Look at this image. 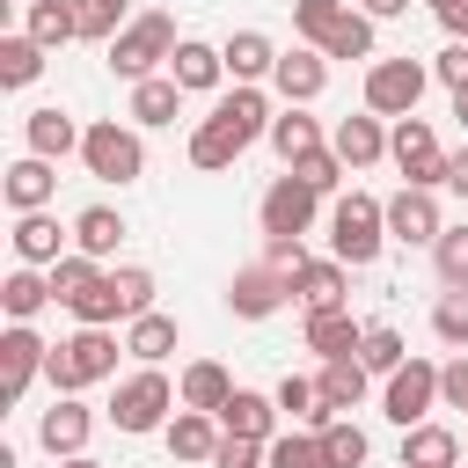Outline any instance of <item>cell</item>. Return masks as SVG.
<instances>
[{"label":"cell","mask_w":468,"mask_h":468,"mask_svg":"<svg viewBox=\"0 0 468 468\" xmlns=\"http://www.w3.org/2000/svg\"><path fill=\"white\" fill-rule=\"evenodd\" d=\"M0 190H7L15 219H22V212H44V205H51V190H58V168H51L44 154H22V161L7 168V183H0Z\"/></svg>","instance_id":"15"},{"label":"cell","mask_w":468,"mask_h":468,"mask_svg":"<svg viewBox=\"0 0 468 468\" xmlns=\"http://www.w3.org/2000/svg\"><path fill=\"white\" fill-rule=\"evenodd\" d=\"M322 402H329V417H351L366 402V366L358 358H322Z\"/></svg>","instance_id":"27"},{"label":"cell","mask_w":468,"mask_h":468,"mask_svg":"<svg viewBox=\"0 0 468 468\" xmlns=\"http://www.w3.org/2000/svg\"><path fill=\"white\" fill-rule=\"evenodd\" d=\"M358 366H366V373H402V366H410V351H402V336H395L388 322H373V329H366V344H358Z\"/></svg>","instance_id":"40"},{"label":"cell","mask_w":468,"mask_h":468,"mask_svg":"<svg viewBox=\"0 0 468 468\" xmlns=\"http://www.w3.org/2000/svg\"><path fill=\"white\" fill-rule=\"evenodd\" d=\"M431 329H439V344L468 351V285H446V292H439V307H431Z\"/></svg>","instance_id":"42"},{"label":"cell","mask_w":468,"mask_h":468,"mask_svg":"<svg viewBox=\"0 0 468 468\" xmlns=\"http://www.w3.org/2000/svg\"><path fill=\"white\" fill-rule=\"evenodd\" d=\"M402 7H410V0H358V15H366V22H388V15H402Z\"/></svg>","instance_id":"54"},{"label":"cell","mask_w":468,"mask_h":468,"mask_svg":"<svg viewBox=\"0 0 468 468\" xmlns=\"http://www.w3.org/2000/svg\"><path fill=\"white\" fill-rule=\"evenodd\" d=\"M29 37H37L44 51L73 44V37H80V15H73V0H29Z\"/></svg>","instance_id":"31"},{"label":"cell","mask_w":468,"mask_h":468,"mask_svg":"<svg viewBox=\"0 0 468 468\" xmlns=\"http://www.w3.org/2000/svg\"><path fill=\"white\" fill-rule=\"evenodd\" d=\"M446 190H453V197H468V146H461V154H446Z\"/></svg>","instance_id":"53"},{"label":"cell","mask_w":468,"mask_h":468,"mask_svg":"<svg viewBox=\"0 0 468 468\" xmlns=\"http://www.w3.org/2000/svg\"><path fill=\"white\" fill-rule=\"evenodd\" d=\"M322 58H373V22H366V15H344L336 37L322 44Z\"/></svg>","instance_id":"46"},{"label":"cell","mask_w":468,"mask_h":468,"mask_svg":"<svg viewBox=\"0 0 468 468\" xmlns=\"http://www.w3.org/2000/svg\"><path fill=\"white\" fill-rule=\"evenodd\" d=\"M263 461H271V468H329L314 431H278V439L263 446Z\"/></svg>","instance_id":"43"},{"label":"cell","mask_w":468,"mask_h":468,"mask_svg":"<svg viewBox=\"0 0 468 468\" xmlns=\"http://www.w3.org/2000/svg\"><path fill=\"white\" fill-rule=\"evenodd\" d=\"M271 80H278L285 102H314V95L329 88V58H322V51H278V73H271Z\"/></svg>","instance_id":"18"},{"label":"cell","mask_w":468,"mask_h":468,"mask_svg":"<svg viewBox=\"0 0 468 468\" xmlns=\"http://www.w3.org/2000/svg\"><path fill=\"white\" fill-rule=\"evenodd\" d=\"M117 278V300H124V322H139V314H154V271H139V263H124V271H110Z\"/></svg>","instance_id":"47"},{"label":"cell","mask_w":468,"mask_h":468,"mask_svg":"<svg viewBox=\"0 0 468 468\" xmlns=\"http://www.w3.org/2000/svg\"><path fill=\"white\" fill-rule=\"evenodd\" d=\"M285 292H292V278H285V271H271V263H249V271H234V285H227V307H234L241 322H263V314H278V307H285Z\"/></svg>","instance_id":"12"},{"label":"cell","mask_w":468,"mask_h":468,"mask_svg":"<svg viewBox=\"0 0 468 468\" xmlns=\"http://www.w3.org/2000/svg\"><path fill=\"white\" fill-rule=\"evenodd\" d=\"M453 461H461V439L446 424H417L402 439V468H453Z\"/></svg>","instance_id":"30"},{"label":"cell","mask_w":468,"mask_h":468,"mask_svg":"<svg viewBox=\"0 0 468 468\" xmlns=\"http://www.w3.org/2000/svg\"><path fill=\"white\" fill-rule=\"evenodd\" d=\"M176 44H183V37H176V22H168V15H132V22H124V37L110 44V73L139 88V80H154V66H161V58H176Z\"/></svg>","instance_id":"2"},{"label":"cell","mask_w":468,"mask_h":468,"mask_svg":"<svg viewBox=\"0 0 468 468\" xmlns=\"http://www.w3.org/2000/svg\"><path fill=\"white\" fill-rule=\"evenodd\" d=\"M176 402H183V395L168 388V373L146 366V373H132V380L117 388L110 424H117V431H168V410H176Z\"/></svg>","instance_id":"5"},{"label":"cell","mask_w":468,"mask_h":468,"mask_svg":"<svg viewBox=\"0 0 468 468\" xmlns=\"http://www.w3.org/2000/svg\"><path fill=\"white\" fill-rule=\"evenodd\" d=\"M388 234L395 241H410V249H431L439 234H446V219H439V190H395L388 197Z\"/></svg>","instance_id":"11"},{"label":"cell","mask_w":468,"mask_h":468,"mask_svg":"<svg viewBox=\"0 0 468 468\" xmlns=\"http://www.w3.org/2000/svg\"><path fill=\"white\" fill-rule=\"evenodd\" d=\"M58 468H102V461H88V453H73V461H58Z\"/></svg>","instance_id":"58"},{"label":"cell","mask_w":468,"mask_h":468,"mask_svg":"<svg viewBox=\"0 0 468 468\" xmlns=\"http://www.w3.org/2000/svg\"><path fill=\"white\" fill-rule=\"evenodd\" d=\"M44 300H51V278H37L29 263H22V271H7V285H0V307H7V322H29Z\"/></svg>","instance_id":"37"},{"label":"cell","mask_w":468,"mask_h":468,"mask_svg":"<svg viewBox=\"0 0 468 468\" xmlns=\"http://www.w3.org/2000/svg\"><path fill=\"white\" fill-rule=\"evenodd\" d=\"M292 300L307 307V314H336L344 307V263L329 256V263H300L292 271Z\"/></svg>","instance_id":"20"},{"label":"cell","mask_w":468,"mask_h":468,"mask_svg":"<svg viewBox=\"0 0 468 468\" xmlns=\"http://www.w3.org/2000/svg\"><path fill=\"white\" fill-rule=\"evenodd\" d=\"M219 424H227V439H256V446H271V439H278V395L234 388V402L219 410Z\"/></svg>","instance_id":"14"},{"label":"cell","mask_w":468,"mask_h":468,"mask_svg":"<svg viewBox=\"0 0 468 468\" xmlns=\"http://www.w3.org/2000/svg\"><path fill=\"white\" fill-rule=\"evenodd\" d=\"M256 461H263L256 439H219V453H212V468H256Z\"/></svg>","instance_id":"52"},{"label":"cell","mask_w":468,"mask_h":468,"mask_svg":"<svg viewBox=\"0 0 468 468\" xmlns=\"http://www.w3.org/2000/svg\"><path fill=\"white\" fill-rule=\"evenodd\" d=\"M431 402H439V366H431V358H410V366L388 373V388H380V410H388V424H402V431L431 424Z\"/></svg>","instance_id":"8"},{"label":"cell","mask_w":468,"mask_h":468,"mask_svg":"<svg viewBox=\"0 0 468 468\" xmlns=\"http://www.w3.org/2000/svg\"><path fill=\"white\" fill-rule=\"evenodd\" d=\"M358 344H366V329L336 307V314H307V351H322V358H358Z\"/></svg>","instance_id":"26"},{"label":"cell","mask_w":468,"mask_h":468,"mask_svg":"<svg viewBox=\"0 0 468 468\" xmlns=\"http://www.w3.org/2000/svg\"><path fill=\"white\" fill-rule=\"evenodd\" d=\"M73 241H80V256H117V241H124V212L88 205V212L73 219Z\"/></svg>","instance_id":"33"},{"label":"cell","mask_w":468,"mask_h":468,"mask_svg":"<svg viewBox=\"0 0 468 468\" xmlns=\"http://www.w3.org/2000/svg\"><path fill=\"white\" fill-rule=\"evenodd\" d=\"M380 241H388V205H373L366 190L336 197V212H329V249H336V263H373Z\"/></svg>","instance_id":"3"},{"label":"cell","mask_w":468,"mask_h":468,"mask_svg":"<svg viewBox=\"0 0 468 468\" xmlns=\"http://www.w3.org/2000/svg\"><path fill=\"white\" fill-rule=\"evenodd\" d=\"M453 124H461V132H468V88H461V95H453Z\"/></svg>","instance_id":"56"},{"label":"cell","mask_w":468,"mask_h":468,"mask_svg":"<svg viewBox=\"0 0 468 468\" xmlns=\"http://www.w3.org/2000/svg\"><path fill=\"white\" fill-rule=\"evenodd\" d=\"M219 58H227L234 88H256L263 73H278V51H271V37H263V29H234V37L219 44Z\"/></svg>","instance_id":"16"},{"label":"cell","mask_w":468,"mask_h":468,"mask_svg":"<svg viewBox=\"0 0 468 468\" xmlns=\"http://www.w3.org/2000/svg\"><path fill=\"white\" fill-rule=\"evenodd\" d=\"M219 73H227V58H219L212 44H197V37H183V44H176V58H168V80H176L183 95H197V88H219Z\"/></svg>","instance_id":"21"},{"label":"cell","mask_w":468,"mask_h":468,"mask_svg":"<svg viewBox=\"0 0 468 468\" xmlns=\"http://www.w3.org/2000/svg\"><path fill=\"white\" fill-rule=\"evenodd\" d=\"M44 278H51V300H66V307H73L80 292H95V278H102V271H95V256H58Z\"/></svg>","instance_id":"39"},{"label":"cell","mask_w":468,"mask_h":468,"mask_svg":"<svg viewBox=\"0 0 468 468\" xmlns=\"http://www.w3.org/2000/svg\"><path fill=\"white\" fill-rule=\"evenodd\" d=\"M212 117H219V124H227V132H234L241 146L271 132V102H263V88H234V95H227V102H219Z\"/></svg>","instance_id":"25"},{"label":"cell","mask_w":468,"mask_h":468,"mask_svg":"<svg viewBox=\"0 0 468 468\" xmlns=\"http://www.w3.org/2000/svg\"><path fill=\"white\" fill-rule=\"evenodd\" d=\"M329 146H336V161H344V168H373V161L388 154V132H380V117L366 110V117H336Z\"/></svg>","instance_id":"17"},{"label":"cell","mask_w":468,"mask_h":468,"mask_svg":"<svg viewBox=\"0 0 468 468\" xmlns=\"http://www.w3.org/2000/svg\"><path fill=\"white\" fill-rule=\"evenodd\" d=\"M431 256H439V278H446V285H468V227H446V234L431 241Z\"/></svg>","instance_id":"49"},{"label":"cell","mask_w":468,"mask_h":468,"mask_svg":"<svg viewBox=\"0 0 468 468\" xmlns=\"http://www.w3.org/2000/svg\"><path fill=\"white\" fill-rule=\"evenodd\" d=\"M278 417H292V431H322V424H336L329 402H322V380H300V373L278 380Z\"/></svg>","instance_id":"23"},{"label":"cell","mask_w":468,"mask_h":468,"mask_svg":"<svg viewBox=\"0 0 468 468\" xmlns=\"http://www.w3.org/2000/svg\"><path fill=\"white\" fill-rule=\"evenodd\" d=\"M168 453H176V461H212V453H219L212 417H205V410H176V417H168Z\"/></svg>","instance_id":"28"},{"label":"cell","mask_w":468,"mask_h":468,"mask_svg":"<svg viewBox=\"0 0 468 468\" xmlns=\"http://www.w3.org/2000/svg\"><path fill=\"white\" fill-rule=\"evenodd\" d=\"M314 227V190L300 183V176H278L271 190H263V234L271 241H300Z\"/></svg>","instance_id":"10"},{"label":"cell","mask_w":468,"mask_h":468,"mask_svg":"<svg viewBox=\"0 0 468 468\" xmlns=\"http://www.w3.org/2000/svg\"><path fill=\"white\" fill-rule=\"evenodd\" d=\"M88 431H95V417H88V402H73V395H58V402L44 410V424H37V439H44L51 461H73V453L88 446Z\"/></svg>","instance_id":"13"},{"label":"cell","mask_w":468,"mask_h":468,"mask_svg":"<svg viewBox=\"0 0 468 468\" xmlns=\"http://www.w3.org/2000/svg\"><path fill=\"white\" fill-rule=\"evenodd\" d=\"M73 314H80V329H110V322L124 314V300H117V278H95V292H80V300H73Z\"/></svg>","instance_id":"45"},{"label":"cell","mask_w":468,"mask_h":468,"mask_svg":"<svg viewBox=\"0 0 468 468\" xmlns=\"http://www.w3.org/2000/svg\"><path fill=\"white\" fill-rule=\"evenodd\" d=\"M176 110H183V88L168 80V73H154V80H139L132 88V124H176Z\"/></svg>","instance_id":"29"},{"label":"cell","mask_w":468,"mask_h":468,"mask_svg":"<svg viewBox=\"0 0 468 468\" xmlns=\"http://www.w3.org/2000/svg\"><path fill=\"white\" fill-rule=\"evenodd\" d=\"M22 139H29V154H44V161H66V154H73V146H80L88 132H80V124H73V117H66V110L51 102V110H29Z\"/></svg>","instance_id":"19"},{"label":"cell","mask_w":468,"mask_h":468,"mask_svg":"<svg viewBox=\"0 0 468 468\" xmlns=\"http://www.w3.org/2000/svg\"><path fill=\"white\" fill-rule=\"evenodd\" d=\"M424 66L417 58H373L366 66V110L373 117H417V95H424Z\"/></svg>","instance_id":"7"},{"label":"cell","mask_w":468,"mask_h":468,"mask_svg":"<svg viewBox=\"0 0 468 468\" xmlns=\"http://www.w3.org/2000/svg\"><path fill=\"white\" fill-rule=\"evenodd\" d=\"M37 73H44V44H37L29 29L0 37V80H7V88H29Z\"/></svg>","instance_id":"35"},{"label":"cell","mask_w":468,"mask_h":468,"mask_svg":"<svg viewBox=\"0 0 468 468\" xmlns=\"http://www.w3.org/2000/svg\"><path fill=\"white\" fill-rule=\"evenodd\" d=\"M124 351H132L139 366H161V358L176 351V314H139V322L124 329Z\"/></svg>","instance_id":"34"},{"label":"cell","mask_w":468,"mask_h":468,"mask_svg":"<svg viewBox=\"0 0 468 468\" xmlns=\"http://www.w3.org/2000/svg\"><path fill=\"white\" fill-rule=\"evenodd\" d=\"M314 439H322V461H329V468H358V461H366V431H358L351 417H336V424H322Z\"/></svg>","instance_id":"41"},{"label":"cell","mask_w":468,"mask_h":468,"mask_svg":"<svg viewBox=\"0 0 468 468\" xmlns=\"http://www.w3.org/2000/svg\"><path fill=\"white\" fill-rule=\"evenodd\" d=\"M388 154H395V168H402L410 190H439V183H446V154H439V132H431L424 117H395Z\"/></svg>","instance_id":"6"},{"label":"cell","mask_w":468,"mask_h":468,"mask_svg":"<svg viewBox=\"0 0 468 468\" xmlns=\"http://www.w3.org/2000/svg\"><path fill=\"white\" fill-rule=\"evenodd\" d=\"M234 154H241V139H234L219 117H205V124L190 132V168H234Z\"/></svg>","instance_id":"36"},{"label":"cell","mask_w":468,"mask_h":468,"mask_svg":"<svg viewBox=\"0 0 468 468\" xmlns=\"http://www.w3.org/2000/svg\"><path fill=\"white\" fill-rule=\"evenodd\" d=\"M110 373H117V336H110V329H80V336L51 344V366H44V380H51L58 395H80V388H95V380H110Z\"/></svg>","instance_id":"1"},{"label":"cell","mask_w":468,"mask_h":468,"mask_svg":"<svg viewBox=\"0 0 468 468\" xmlns=\"http://www.w3.org/2000/svg\"><path fill=\"white\" fill-rule=\"evenodd\" d=\"M15 256H22L29 271H51V263L66 256V234H58V219H44V212H22V219H15Z\"/></svg>","instance_id":"22"},{"label":"cell","mask_w":468,"mask_h":468,"mask_svg":"<svg viewBox=\"0 0 468 468\" xmlns=\"http://www.w3.org/2000/svg\"><path fill=\"white\" fill-rule=\"evenodd\" d=\"M439 22H446V29H453V44H468V0H461V7H453V15H439Z\"/></svg>","instance_id":"55"},{"label":"cell","mask_w":468,"mask_h":468,"mask_svg":"<svg viewBox=\"0 0 468 468\" xmlns=\"http://www.w3.org/2000/svg\"><path fill=\"white\" fill-rule=\"evenodd\" d=\"M51 366V344L29 329V322H7V336H0V395L7 402H22L29 395V380Z\"/></svg>","instance_id":"9"},{"label":"cell","mask_w":468,"mask_h":468,"mask_svg":"<svg viewBox=\"0 0 468 468\" xmlns=\"http://www.w3.org/2000/svg\"><path fill=\"white\" fill-rule=\"evenodd\" d=\"M124 7H132V0H73V15H80V37H95V44H117V37H124Z\"/></svg>","instance_id":"44"},{"label":"cell","mask_w":468,"mask_h":468,"mask_svg":"<svg viewBox=\"0 0 468 468\" xmlns=\"http://www.w3.org/2000/svg\"><path fill=\"white\" fill-rule=\"evenodd\" d=\"M271 146H278V161L292 168V161L322 154V124H314V117H300V110H285V117H271Z\"/></svg>","instance_id":"32"},{"label":"cell","mask_w":468,"mask_h":468,"mask_svg":"<svg viewBox=\"0 0 468 468\" xmlns=\"http://www.w3.org/2000/svg\"><path fill=\"white\" fill-rule=\"evenodd\" d=\"M80 161H88V176H102V183H139V176H146V146H139V132L117 124V117L88 124Z\"/></svg>","instance_id":"4"},{"label":"cell","mask_w":468,"mask_h":468,"mask_svg":"<svg viewBox=\"0 0 468 468\" xmlns=\"http://www.w3.org/2000/svg\"><path fill=\"white\" fill-rule=\"evenodd\" d=\"M344 15H351L344 0H292V29H300V37L314 44V51H322V44L336 37V22H344Z\"/></svg>","instance_id":"38"},{"label":"cell","mask_w":468,"mask_h":468,"mask_svg":"<svg viewBox=\"0 0 468 468\" xmlns=\"http://www.w3.org/2000/svg\"><path fill=\"white\" fill-rule=\"evenodd\" d=\"M183 410H205V417H219L227 402H234V380H227V366H212V358H197L190 373H183Z\"/></svg>","instance_id":"24"},{"label":"cell","mask_w":468,"mask_h":468,"mask_svg":"<svg viewBox=\"0 0 468 468\" xmlns=\"http://www.w3.org/2000/svg\"><path fill=\"white\" fill-rule=\"evenodd\" d=\"M439 402H446V410H468V351L439 366Z\"/></svg>","instance_id":"50"},{"label":"cell","mask_w":468,"mask_h":468,"mask_svg":"<svg viewBox=\"0 0 468 468\" xmlns=\"http://www.w3.org/2000/svg\"><path fill=\"white\" fill-rule=\"evenodd\" d=\"M431 73H439V80H446V88L461 95V88H468V44H446V51L431 58Z\"/></svg>","instance_id":"51"},{"label":"cell","mask_w":468,"mask_h":468,"mask_svg":"<svg viewBox=\"0 0 468 468\" xmlns=\"http://www.w3.org/2000/svg\"><path fill=\"white\" fill-rule=\"evenodd\" d=\"M424 7H431V15H453V7H461V0H424Z\"/></svg>","instance_id":"57"},{"label":"cell","mask_w":468,"mask_h":468,"mask_svg":"<svg viewBox=\"0 0 468 468\" xmlns=\"http://www.w3.org/2000/svg\"><path fill=\"white\" fill-rule=\"evenodd\" d=\"M292 176L314 190V197H329L336 183H344V161H336V146H322V154H307V161H292Z\"/></svg>","instance_id":"48"}]
</instances>
